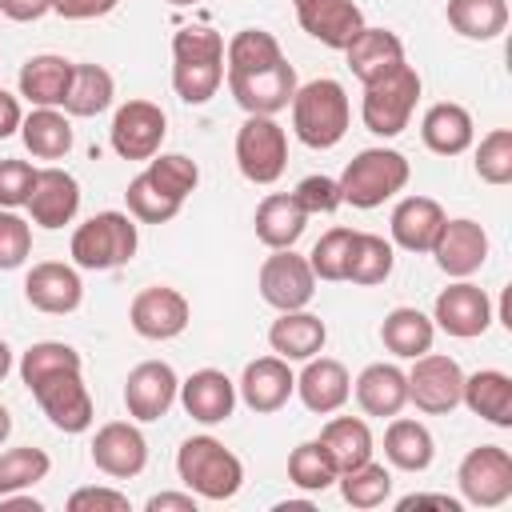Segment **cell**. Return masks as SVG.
<instances>
[{
    "instance_id": "6da1fadb",
    "label": "cell",
    "mask_w": 512,
    "mask_h": 512,
    "mask_svg": "<svg viewBox=\"0 0 512 512\" xmlns=\"http://www.w3.org/2000/svg\"><path fill=\"white\" fill-rule=\"evenodd\" d=\"M224 84V36L188 24L172 36V88L184 104H208Z\"/></svg>"
},
{
    "instance_id": "7a4b0ae2",
    "label": "cell",
    "mask_w": 512,
    "mask_h": 512,
    "mask_svg": "<svg viewBox=\"0 0 512 512\" xmlns=\"http://www.w3.org/2000/svg\"><path fill=\"white\" fill-rule=\"evenodd\" d=\"M292 132L300 144L308 148H336L348 132V120H352V108H348V92L340 80L332 76H320V80H308L296 88L292 96Z\"/></svg>"
},
{
    "instance_id": "3957f363",
    "label": "cell",
    "mask_w": 512,
    "mask_h": 512,
    "mask_svg": "<svg viewBox=\"0 0 512 512\" xmlns=\"http://www.w3.org/2000/svg\"><path fill=\"white\" fill-rule=\"evenodd\" d=\"M176 476L200 500H232L244 484V464L216 436H188L176 452Z\"/></svg>"
},
{
    "instance_id": "277c9868",
    "label": "cell",
    "mask_w": 512,
    "mask_h": 512,
    "mask_svg": "<svg viewBox=\"0 0 512 512\" xmlns=\"http://www.w3.org/2000/svg\"><path fill=\"white\" fill-rule=\"evenodd\" d=\"M408 176H412V168H408L404 152H396V148H364V152H356L344 164V176L336 184H340L344 204H352V208H380L384 200L404 192Z\"/></svg>"
},
{
    "instance_id": "5b68a950",
    "label": "cell",
    "mask_w": 512,
    "mask_h": 512,
    "mask_svg": "<svg viewBox=\"0 0 512 512\" xmlns=\"http://www.w3.org/2000/svg\"><path fill=\"white\" fill-rule=\"evenodd\" d=\"M140 248V232H136V220L128 212H96L88 216L76 232H72V264L76 268H88V272H108V268H120L136 256Z\"/></svg>"
},
{
    "instance_id": "8992f818",
    "label": "cell",
    "mask_w": 512,
    "mask_h": 512,
    "mask_svg": "<svg viewBox=\"0 0 512 512\" xmlns=\"http://www.w3.org/2000/svg\"><path fill=\"white\" fill-rule=\"evenodd\" d=\"M420 72L412 64H396L388 76L364 84V100H360V120L368 132L376 136H400L416 112L420 100Z\"/></svg>"
},
{
    "instance_id": "52a82bcc",
    "label": "cell",
    "mask_w": 512,
    "mask_h": 512,
    "mask_svg": "<svg viewBox=\"0 0 512 512\" xmlns=\"http://www.w3.org/2000/svg\"><path fill=\"white\" fill-rule=\"evenodd\" d=\"M80 372L84 368H60V372H48L44 380H36L28 388L32 400L40 404V412L48 416V424L68 432V436L88 432L96 420V408H92V396H88V384Z\"/></svg>"
},
{
    "instance_id": "ba28073f",
    "label": "cell",
    "mask_w": 512,
    "mask_h": 512,
    "mask_svg": "<svg viewBox=\"0 0 512 512\" xmlns=\"http://www.w3.org/2000/svg\"><path fill=\"white\" fill-rule=\"evenodd\" d=\"M236 168L252 184H276L288 168V136L272 116H248L236 128Z\"/></svg>"
},
{
    "instance_id": "9c48e42d",
    "label": "cell",
    "mask_w": 512,
    "mask_h": 512,
    "mask_svg": "<svg viewBox=\"0 0 512 512\" xmlns=\"http://www.w3.org/2000/svg\"><path fill=\"white\" fill-rule=\"evenodd\" d=\"M168 136V116L152 100H124L112 116L108 140L120 160H152Z\"/></svg>"
},
{
    "instance_id": "30bf717a",
    "label": "cell",
    "mask_w": 512,
    "mask_h": 512,
    "mask_svg": "<svg viewBox=\"0 0 512 512\" xmlns=\"http://www.w3.org/2000/svg\"><path fill=\"white\" fill-rule=\"evenodd\" d=\"M460 496L476 508H500L512 496V456L500 444H480L460 460Z\"/></svg>"
},
{
    "instance_id": "8fae6325",
    "label": "cell",
    "mask_w": 512,
    "mask_h": 512,
    "mask_svg": "<svg viewBox=\"0 0 512 512\" xmlns=\"http://www.w3.org/2000/svg\"><path fill=\"white\" fill-rule=\"evenodd\" d=\"M408 376V400L428 412V416H448L456 404H460V388H464V372L452 356L444 352H424L412 360V372Z\"/></svg>"
},
{
    "instance_id": "7c38bea8",
    "label": "cell",
    "mask_w": 512,
    "mask_h": 512,
    "mask_svg": "<svg viewBox=\"0 0 512 512\" xmlns=\"http://www.w3.org/2000/svg\"><path fill=\"white\" fill-rule=\"evenodd\" d=\"M260 296L276 312L308 308L316 296V276L308 268V256H296L292 248H272V256L260 264Z\"/></svg>"
},
{
    "instance_id": "4fadbf2b",
    "label": "cell",
    "mask_w": 512,
    "mask_h": 512,
    "mask_svg": "<svg viewBox=\"0 0 512 512\" xmlns=\"http://www.w3.org/2000/svg\"><path fill=\"white\" fill-rule=\"evenodd\" d=\"M192 320L188 300L168 284H148L128 304V324L144 340H176Z\"/></svg>"
},
{
    "instance_id": "5bb4252c",
    "label": "cell",
    "mask_w": 512,
    "mask_h": 512,
    "mask_svg": "<svg viewBox=\"0 0 512 512\" xmlns=\"http://www.w3.org/2000/svg\"><path fill=\"white\" fill-rule=\"evenodd\" d=\"M432 324L444 328V332L456 336V340H476V336H484L488 324H492V300H488V292H484L480 284L456 280V284H448V288L436 296V304H432Z\"/></svg>"
},
{
    "instance_id": "9a60e30c",
    "label": "cell",
    "mask_w": 512,
    "mask_h": 512,
    "mask_svg": "<svg viewBox=\"0 0 512 512\" xmlns=\"http://www.w3.org/2000/svg\"><path fill=\"white\" fill-rule=\"evenodd\" d=\"M176 392H180L176 368L164 360H144L124 380V408L136 424H152V420L168 416V408L176 404Z\"/></svg>"
},
{
    "instance_id": "2e32d148",
    "label": "cell",
    "mask_w": 512,
    "mask_h": 512,
    "mask_svg": "<svg viewBox=\"0 0 512 512\" xmlns=\"http://www.w3.org/2000/svg\"><path fill=\"white\" fill-rule=\"evenodd\" d=\"M296 68L288 60L264 68V72H244V76H228V92L232 100L248 112V116H276L292 104L296 96Z\"/></svg>"
},
{
    "instance_id": "e0dca14e",
    "label": "cell",
    "mask_w": 512,
    "mask_h": 512,
    "mask_svg": "<svg viewBox=\"0 0 512 512\" xmlns=\"http://www.w3.org/2000/svg\"><path fill=\"white\" fill-rule=\"evenodd\" d=\"M92 464L112 480H132L148 464V440L128 420H108L92 436Z\"/></svg>"
},
{
    "instance_id": "ac0fdd59",
    "label": "cell",
    "mask_w": 512,
    "mask_h": 512,
    "mask_svg": "<svg viewBox=\"0 0 512 512\" xmlns=\"http://www.w3.org/2000/svg\"><path fill=\"white\" fill-rule=\"evenodd\" d=\"M24 208H28L32 224H40L48 232L72 224L76 212H80V184H76V176L56 168V164L52 168H36V180H32V192H28Z\"/></svg>"
},
{
    "instance_id": "d6986e66",
    "label": "cell",
    "mask_w": 512,
    "mask_h": 512,
    "mask_svg": "<svg viewBox=\"0 0 512 512\" xmlns=\"http://www.w3.org/2000/svg\"><path fill=\"white\" fill-rule=\"evenodd\" d=\"M432 256H436L440 272H448L452 280H468L488 260V232L468 216L444 220L436 240H432Z\"/></svg>"
},
{
    "instance_id": "ffe728a7",
    "label": "cell",
    "mask_w": 512,
    "mask_h": 512,
    "mask_svg": "<svg viewBox=\"0 0 512 512\" xmlns=\"http://www.w3.org/2000/svg\"><path fill=\"white\" fill-rule=\"evenodd\" d=\"M24 300L36 308V312H48V316H68L80 308L84 300V284H80V272L72 264H60V260H40L28 268L24 276Z\"/></svg>"
},
{
    "instance_id": "44dd1931",
    "label": "cell",
    "mask_w": 512,
    "mask_h": 512,
    "mask_svg": "<svg viewBox=\"0 0 512 512\" xmlns=\"http://www.w3.org/2000/svg\"><path fill=\"white\" fill-rule=\"evenodd\" d=\"M292 392H296V372L288 368L284 356L248 360L244 372H240V380H236V396H240L252 412H260V416L280 412Z\"/></svg>"
},
{
    "instance_id": "7402d4cb",
    "label": "cell",
    "mask_w": 512,
    "mask_h": 512,
    "mask_svg": "<svg viewBox=\"0 0 512 512\" xmlns=\"http://www.w3.org/2000/svg\"><path fill=\"white\" fill-rule=\"evenodd\" d=\"M300 28L324 48H348V40L364 28V16L352 0H292Z\"/></svg>"
},
{
    "instance_id": "603a6c76",
    "label": "cell",
    "mask_w": 512,
    "mask_h": 512,
    "mask_svg": "<svg viewBox=\"0 0 512 512\" xmlns=\"http://www.w3.org/2000/svg\"><path fill=\"white\" fill-rule=\"evenodd\" d=\"M296 392H300V400H304L308 412L332 416V412H340V408L348 404V396H352V376H348V368H344L340 360L316 352L312 360H304V372L296 376Z\"/></svg>"
},
{
    "instance_id": "cb8c5ba5",
    "label": "cell",
    "mask_w": 512,
    "mask_h": 512,
    "mask_svg": "<svg viewBox=\"0 0 512 512\" xmlns=\"http://www.w3.org/2000/svg\"><path fill=\"white\" fill-rule=\"evenodd\" d=\"M180 404L200 424H224L236 408V380H228L220 368H200L188 380H180Z\"/></svg>"
},
{
    "instance_id": "d4e9b609",
    "label": "cell",
    "mask_w": 512,
    "mask_h": 512,
    "mask_svg": "<svg viewBox=\"0 0 512 512\" xmlns=\"http://www.w3.org/2000/svg\"><path fill=\"white\" fill-rule=\"evenodd\" d=\"M344 56H348L352 76H356L360 84H372V80L388 76L396 64H404V40H400L396 32H388V28H368V24H364V28L348 40Z\"/></svg>"
},
{
    "instance_id": "484cf974",
    "label": "cell",
    "mask_w": 512,
    "mask_h": 512,
    "mask_svg": "<svg viewBox=\"0 0 512 512\" xmlns=\"http://www.w3.org/2000/svg\"><path fill=\"white\" fill-rule=\"evenodd\" d=\"M420 140L436 156H460V152H468L472 140H476L472 112L464 104H452V100L432 104L424 112V120H420Z\"/></svg>"
},
{
    "instance_id": "4316f807",
    "label": "cell",
    "mask_w": 512,
    "mask_h": 512,
    "mask_svg": "<svg viewBox=\"0 0 512 512\" xmlns=\"http://www.w3.org/2000/svg\"><path fill=\"white\" fill-rule=\"evenodd\" d=\"M352 392H356V404H360V412L364 416H400V408L408 404V376H404V368H396V364H368L360 376H356V384H352Z\"/></svg>"
},
{
    "instance_id": "83f0119b",
    "label": "cell",
    "mask_w": 512,
    "mask_h": 512,
    "mask_svg": "<svg viewBox=\"0 0 512 512\" xmlns=\"http://www.w3.org/2000/svg\"><path fill=\"white\" fill-rule=\"evenodd\" d=\"M444 220L448 216L432 196H404L392 208V244H400L404 252H432Z\"/></svg>"
},
{
    "instance_id": "f1b7e54d",
    "label": "cell",
    "mask_w": 512,
    "mask_h": 512,
    "mask_svg": "<svg viewBox=\"0 0 512 512\" xmlns=\"http://www.w3.org/2000/svg\"><path fill=\"white\" fill-rule=\"evenodd\" d=\"M460 404H468V412H476L496 428H512V376L500 368H480L464 376Z\"/></svg>"
},
{
    "instance_id": "f546056e",
    "label": "cell",
    "mask_w": 512,
    "mask_h": 512,
    "mask_svg": "<svg viewBox=\"0 0 512 512\" xmlns=\"http://www.w3.org/2000/svg\"><path fill=\"white\" fill-rule=\"evenodd\" d=\"M68 84H72V60L56 52L28 56L20 68V96L32 100L36 108H64Z\"/></svg>"
},
{
    "instance_id": "4dcf8cb0",
    "label": "cell",
    "mask_w": 512,
    "mask_h": 512,
    "mask_svg": "<svg viewBox=\"0 0 512 512\" xmlns=\"http://www.w3.org/2000/svg\"><path fill=\"white\" fill-rule=\"evenodd\" d=\"M324 340H328V328L320 316L296 308V312H280L268 328V344L276 356H284L288 364L292 360H312L316 352H324Z\"/></svg>"
},
{
    "instance_id": "1f68e13d",
    "label": "cell",
    "mask_w": 512,
    "mask_h": 512,
    "mask_svg": "<svg viewBox=\"0 0 512 512\" xmlns=\"http://www.w3.org/2000/svg\"><path fill=\"white\" fill-rule=\"evenodd\" d=\"M252 224H256V240L260 244H268V248H292L304 236V228H308V212L296 204L292 192H272V196H264L256 204Z\"/></svg>"
},
{
    "instance_id": "d6a6232c",
    "label": "cell",
    "mask_w": 512,
    "mask_h": 512,
    "mask_svg": "<svg viewBox=\"0 0 512 512\" xmlns=\"http://www.w3.org/2000/svg\"><path fill=\"white\" fill-rule=\"evenodd\" d=\"M436 456V440L420 420L408 416H392L388 432H384V460L400 472H424Z\"/></svg>"
},
{
    "instance_id": "836d02e7",
    "label": "cell",
    "mask_w": 512,
    "mask_h": 512,
    "mask_svg": "<svg viewBox=\"0 0 512 512\" xmlns=\"http://www.w3.org/2000/svg\"><path fill=\"white\" fill-rule=\"evenodd\" d=\"M20 140L36 160H64L72 152V124L60 108H32L20 120Z\"/></svg>"
},
{
    "instance_id": "e575fe53",
    "label": "cell",
    "mask_w": 512,
    "mask_h": 512,
    "mask_svg": "<svg viewBox=\"0 0 512 512\" xmlns=\"http://www.w3.org/2000/svg\"><path fill=\"white\" fill-rule=\"evenodd\" d=\"M432 336H436V324L432 316H424L420 308H392L380 324V340L392 356L400 360H416L432 348Z\"/></svg>"
},
{
    "instance_id": "d590c367",
    "label": "cell",
    "mask_w": 512,
    "mask_h": 512,
    "mask_svg": "<svg viewBox=\"0 0 512 512\" xmlns=\"http://www.w3.org/2000/svg\"><path fill=\"white\" fill-rule=\"evenodd\" d=\"M112 96H116V80L104 64H72V84L64 96L68 116H100L112 108Z\"/></svg>"
},
{
    "instance_id": "8d00e7d4",
    "label": "cell",
    "mask_w": 512,
    "mask_h": 512,
    "mask_svg": "<svg viewBox=\"0 0 512 512\" xmlns=\"http://www.w3.org/2000/svg\"><path fill=\"white\" fill-rule=\"evenodd\" d=\"M280 40L264 28H240L228 44H224V76H244V72H264L272 64H280Z\"/></svg>"
},
{
    "instance_id": "74e56055",
    "label": "cell",
    "mask_w": 512,
    "mask_h": 512,
    "mask_svg": "<svg viewBox=\"0 0 512 512\" xmlns=\"http://www.w3.org/2000/svg\"><path fill=\"white\" fill-rule=\"evenodd\" d=\"M320 444L328 448L336 472H348V468L372 460V432L360 416H332L320 428Z\"/></svg>"
},
{
    "instance_id": "f35d334b",
    "label": "cell",
    "mask_w": 512,
    "mask_h": 512,
    "mask_svg": "<svg viewBox=\"0 0 512 512\" xmlns=\"http://www.w3.org/2000/svg\"><path fill=\"white\" fill-rule=\"evenodd\" d=\"M392 264H396V252L384 236L376 232H356L352 236V252H348V272L344 280L360 284V288H372V284H384L392 276Z\"/></svg>"
},
{
    "instance_id": "ab89813d",
    "label": "cell",
    "mask_w": 512,
    "mask_h": 512,
    "mask_svg": "<svg viewBox=\"0 0 512 512\" xmlns=\"http://www.w3.org/2000/svg\"><path fill=\"white\" fill-rule=\"evenodd\" d=\"M448 24L464 40H496L508 28V0H448Z\"/></svg>"
},
{
    "instance_id": "60d3db41",
    "label": "cell",
    "mask_w": 512,
    "mask_h": 512,
    "mask_svg": "<svg viewBox=\"0 0 512 512\" xmlns=\"http://www.w3.org/2000/svg\"><path fill=\"white\" fill-rule=\"evenodd\" d=\"M336 484H340L344 504H352V508H380L392 496V472L376 460H364V464L340 472Z\"/></svg>"
},
{
    "instance_id": "b9f144b4",
    "label": "cell",
    "mask_w": 512,
    "mask_h": 512,
    "mask_svg": "<svg viewBox=\"0 0 512 512\" xmlns=\"http://www.w3.org/2000/svg\"><path fill=\"white\" fill-rule=\"evenodd\" d=\"M336 476L340 472H336V464H332V456H328V448L320 440H304V444L292 448V456H288V480L300 492H324V488L336 484Z\"/></svg>"
},
{
    "instance_id": "7bdbcfd3",
    "label": "cell",
    "mask_w": 512,
    "mask_h": 512,
    "mask_svg": "<svg viewBox=\"0 0 512 512\" xmlns=\"http://www.w3.org/2000/svg\"><path fill=\"white\" fill-rule=\"evenodd\" d=\"M144 176L164 192V196H172V200H188V192H196V184H200V168H196V160H188L184 152H156L152 160H148V168H144Z\"/></svg>"
},
{
    "instance_id": "ee69618b",
    "label": "cell",
    "mask_w": 512,
    "mask_h": 512,
    "mask_svg": "<svg viewBox=\"0 0 512 512\" xmlns=\"http://www.w3.org/2000/svg\"><path fill=\"white\" fill-rule=\"evenodd\" d=\"M48 468H52V460H48L44 448L24 444V448H8V452H0V496H8V492H24V488L40 484V480L48 476Z\"/></svg>"
},
{
    "instance_id": "f6af8a7d",
    "label": "cell",
    "mask_w": 512,
    "mask_h": 512,
    "mask_svg": "<svg viewBox=\"0 0 512 512\" xmlns=\"http://www.w3.org/2000/svg\"><path fill=\"white\" fill-rule=\"evenodd\" d=\"M124 204H128V216L140 220V224H168L176 212H180V200L164 196L144 172L128 180V192H124Z\"/></svg>"
},
{
    "instance_id": "bcb514c9",
    "label": "cell",
    "mask_w": 512,
    "mask_h": 512,
    "mask_svg": "<svg viewBox=\"0 0 512 512\" xmlns=\"http://www.w3.org/2000/svg\"><path fill=\"white\" fill-rule=\"evenodd\" d=\"M60 368H84L80 352L72 344H64V340H40V344H32L20 356V380H24V388H32L36 380H44L48 372H60Z\"/></svg>"
},
{
    "instance_id": "7dc6e473",
    "label": "cell",
    "mask_w": 512,
    "mask_h": 512,
    "mask_svg": "<svg viewBox=\"0 0 512 512\" xmlns=\"http://www.w3.org/2000/svg\"><path fill=\"white\" fill-rule=\"evenodd\" d=\"M352 228H328L316 244H312V252H308V268H312V276L316 280H344V272H348V252H352Z\"/></svg>"
},
{
    "instance_id": "c3c4849f",
    "label": "cell",
    "mask_w": 512,
    "mask_h": 512,
    "mask_svg": "<svg viewBox=\"0 0 512 512\" xmlns=\"http://www.w3.org/2000/svg\"><path fill=\"white\" fill-rule=\"evenodd\" d=\"M476 176L484 184H512V128H492L476 148Z\"/></svg>"
},
{
    "instance_id": "681fc988",
    "label": "cell",
    "mask_w": 512,
    "mask_h": 512,
    "mask_svg": "<svg viewBox=\"0 0 512 512\" xmlns=\"http://www.w3.org/2000/svg\"><path fill=\"white\" fill-rule=\"evenodd\" d=\"M32 256V224L16 216V208L0 212V272L20 268Z\"/></svg>"
},
{
    "instance_id": "f907efd6",
    "label": "cell",
    "mask_w": 512,
    "mask_h": 512,
    "mask_svg": "<svg viewBox=\"0 0 512 512\" xmlns=\"http://www.w3.org/2000/svg\"><path fill=\"white\" fill-rule=\"evenodd\" d=\"M296 204L308 212V216H328V212H336L340 204H344V196H340V184L332 180V176H304L300 184H296Z\"/></svg>"
},
{
    "instance_id": "816d5d0a",
    "label": "cell",
    "mask_w": 512,
    "mask_h": 512,
    "mask_svg": "<svg viewBox=\"0 0 512 512\" xmlns=\"http://www.w3.org/2000/svg\"><path fill=\"white\" fill-rule=\"evenodd\" d=\"M36 168L28 160H0V208H20L28 204Z\"/></svg>"
},
{
    "instance_id": "f5cc1de1",
    "label": "cell",
    "mask_w": 512,
    "mask_h": 512,
    "mask_svg": "<svg viewBox=\"0 0 512 512\" xmlns=\"http://www.w3.org/2000/svg\"><path fill=\"white\" fill-rule=\"evenodd\" d=\"M128 496L116 488H76L68 496V512H128Z\"/></svg>"
},
{
    "instance_id": "db71d44e",
    "label": "cell",
    "mask_w": 512,
    "mask_h": 512,
    "mask_svg": "<svg viewBox=\"0 0 512 512\" xmlns=\"http://www.w3.org/2000/svg\"><path fill=\"white\" fill-rule=\"evenodd\" d=\"M120 0H52V12L64 16V20H96V16H108Z\"/></svg>"
},
{
    "instance_id": "11a10c76",
    "label": "cell",
    "mask_w": 512,
    "mask_h": 512,
    "mask_svg": "<svg viewBox=\"0 0 512 512\" xmlns=\"http://www.w3.org/2000/svg\"><path fill=\"white\" fill-rule=\"evenodd\" d=\"M44 12H52V0H0V16H8L16 24H32Z\"/></svg>"
},
{
    "instance_id": "9f6ffc18",
    "label": "cell",
    "mask_w": 512,
    "mask_h": 512,
    "mask_svg": "<svg viewBox=\"0 0 512 512\" xmlns=\"http://www.w3.org/2000/svg\"><path fill=\"white\" fill-rule=\"evenodd\" d=\"M144 512H196V496L192 492H156V496H148Z\"/></svg>"
},
{
    "instance_id": "6f0895ef",
    "label": "cell",
    "mask_w": 512,
    "mask_h": 512,
    "mask_svg": "<svg viewBox=\"0 0 512 512\" xmlns=\"http://www.w3.org/2000/svg\"><path fill=\"white\" fill-rule=\"evenodd\" d=\"M20 120H24V108L12 92L0 88V140H8L12 132H20Z\"/></svg>"
},
{
    "instance_id": "680465c9",
    "label": "cell",
    "mask_w": 512,
    "mask_h": 512,
    "mask_svg": "<svg viewBox=\"0 0 512 512\" xmlns=\"http://www.w3.org/2000/svg\"><path fill=\"white\" fill-rule=\"evenodd\" d=\"M416 504H436V508L460 512V500H452V496H432V492H416V496H404L396 508H400V512H408V508H416Z\"/></svg>"
},
{
    "instance_id": "91938a15",
    "label": "cell",
    "mask_w": 512,
    "mask_h": 512,
    "mask_svg": "<svg viewBox=\"0 0 512 512\" xmlns=\"http://www.w3.org/2000/svg\"><path fill=\"white\" fill-rule=\"evenodd\" d=\"M0 508H24V512H40L44 504H40L36 496H16V492H8V496H0Z\"/></svg>"
},
{
    "instance_id": "94428289",
    "label": "cell",
    "mask_w": 512,
    "mask_h": 512,
    "mask_svg": "<svg viewBox=\"0 0 512 512\" xmlns=\"http://www.w3.org/2000/svg\"><path fill=\"white\" fill-rule=\"evenodd\" d=\"M12 372V348L0 340V384H4V376Z\"/></svg>"
},
{
    "instance_id": "6125c7cd",
    "label": "cell",
    "mask_w": 512,
    "mask_h": 512,
    "mask_svg": "<svg viewBox=\"0 0 512 512\" xmlns=\"http://www.w3.org/2000/svg\"><path fill=\"white\" fill-rule=\"evenodd\" d=\"M8 432H12V412H8L4 404H0V444L8 440Z\"/></svg>"
},
{
    "instance_id": "be15d7a7",
    "label": "cell",
    "mask_w": 512,
    "mask_h": 512,
    "mask_svg": "<svg viewBox=\"0 0 512 512\" xmlns=\"http://www.w3.org/2000/svg\"><path fill=\"white\" fill-rule=\"evenodd\" d=\"M172 8H188V4H196V0H168Z\"/></svg>"
}]
</instances>
